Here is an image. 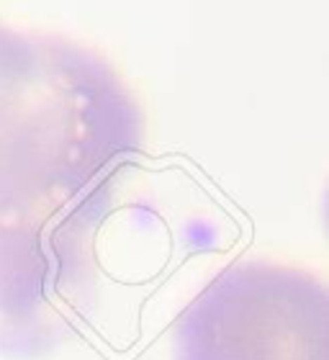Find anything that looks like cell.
Returning <instances> with one entry per match:
<instances>
[{"label":"cell","instance_id":"obj_1","mask_svg":"<svg viewBox=\"0 0 329 360\" xmlns=\"http://www.w3.org/2000/svg\"><path fill=\"white\" fill-rule=\"evenodd\" d=\"M142 105L72 39L0 23V355L37 360L75 332L96 242L144 158Z\"/></svg>","mask_w":329,"mask_h":360},{"label":"cell","instance_id":"obj_2","mask_svg":"<svg viewBox=\"0 0 329 360\" xmlns=\"http://www.w3.org/2000/svg\"><path fill=\"white\" fill-rule=\"evenodd\" d=\"M175 360H329V293L319 276L280 263L221 270L172 332Z\"/></svg>","mask_w":329,"mask_h":360}]
</instances>
